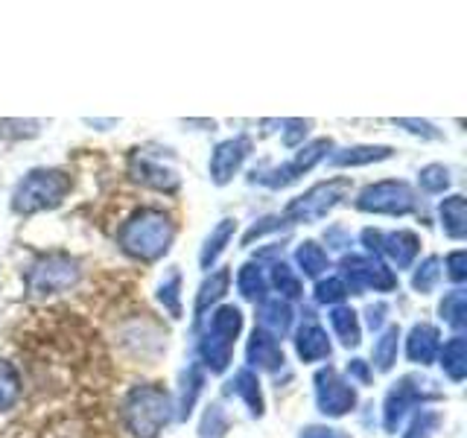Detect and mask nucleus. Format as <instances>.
Wrapping results in <instances>:
<instances>
[{
  "label": "nucleus",
  "instance_id": "f257e3e1",
  "mask_svg": "<svg viewBox=\"0 0 467 438\" xmlns=\"http://www.w3.org/2000/svg\"><path fill=\"white\" fill-rule=\"evenodd\" d=\"M175 240V223L172 216L158 211V208H140L131 214L123 228L117 231V243L120 248L135 260L152 263L170 252Z\"/></svg>",
  "mask_w": 467,
  "mask_h": 438
},
{
  "label": "nucleus",
  "instance_id": "f03ea898",
  "mask_svg": "<svg viewBox=\"0 0 467 438\" xmlns=\"http://www.w3.org/2000/svg\"><path fill=\"white\" fill-rule=\"evenodd\" d=\"M120 418L126 433L135 438H158L172 418V401L167 389H161L158 383L135 386L123 398Z\"/></svg>",
  "mask_w": 467,
  "mask_h": 438
},
{
  "label": "nucleus",
  "instance_id": "7ed1b4c3",
  "mask_svg": "<svg viewBox=\"0 0 467 438\" xmlns=\"http://www.w3.org/2000/svg\"><path fill=\"white\" fill-rule=\"evenodd\" d=\"M70 187L73 179L65 170H29L12 193V211L21 216L53 211L65 202Z\"/></svg>",
  "mask_w": 467,
  "mask_h": 438
},
{
  "label": "nucleus",
  "instance_id": "20e7f679",
  "mask_svg": "<svg viewBox=\"0 0 467 438\" xmlns=\"http://www.w3.org/2000/svg\"><path fill=\"white\" fill-rule=\"evenodd\" d=\"M240 330H243L240 307L223 304V307H216V310L211 313L208 328H204V336L199 342V357H202L204 369H208L211 374H223L231 365L234 342H237Z\"/></svg>",
  "mask_w": 467,
  "mask_h": 438
},
{
  "label": "nucleus",
  "instance_id": "39448f33",
  "mask_svg": "<svg viewBox=\"0 0 467 438\" xmlns=\"http://www.w3.org/2000/svg\"><path fill=\"white\" fill-rule=\"evenodd\" d=\"M350 193V179H327L313 184L306 193L296 196L284 211V223L296 225V223H318L325 219L336 204H342V199Z\"/></svg>",
  "mask_w": 467,
  "mask_h": 438
},
{
  "label": "nucleus",
  "instance_id": "423d86ee",
  "mask_svg": "<svg viewBox=\"0 0 467 438\" xmlns=\"http://www.w3.org/2000/svg\"><path fill=\"white\" fill-rule=\"evenodd\" d=\"M82 266L77 257H70L65 252L41 255L26 272V287L36 296H53V292H67L79 284Z\"/></svg>",
  "mask_w": 467,
  "mask_h": 438
},
{
  "label": "nucleus",
  "instance_id": "0eeeda50",
  "mask_svg": "<svg viewBox=\"0 0 467 438\" xmlns=\"http://www.w3.org/2000/svg\"><path fill=\"white\" fill-rule=\"evenodd\" d=\"M418 208L415 190L406 182H377L368 184L357 196V211L362 214H379V216H406Z\"/></svg>",
  "mask_w": 467,
  "mask_h": 438
},
{
  "label": "nucleus",
  "instance_id": "6e6552de",
  "mask_svg": "<svg viewBox=\"0 0 467 438\" xmlns=\"http://www.w3.org/2000/svg\"><path fill=\"white\" fill-rule=\"evenodd\" d=\"M430 386L432 383H427V380H420L415 374H406V377H400L398 383L389 389L386 403H383V427H386V433H398L400 421L406 418L409 409L420 406L423 401L441 398V394L432 391Z\"/></svg>",
  "mask_w": 467,
  "mask_h": 438
},
{
  "label": "nucleus",
  "instance_id": "1a4fd4ad",
  "mask_svg": "<svg viewBox=\"0 0 467 438\" xmlns=\"http://www.w3.org/2000/svg\"><path fill=\"white\" fill-rule=\"evenodd\" d=\"M342 281H348V292L362 296L365 289H377V292H391L398 287V275H394L383 260L371 257V255H350L342 260Z\"/></svg>",
  "mask_w": 467,
  "mask_h": 438
},
{
  "label": "nucleus",
  "instance_id": "9d476101",
  "mask_svg": "<svg viewBox=\"0 0 467 438\" xmlns=\"http://www.w3.org/2000/svg\"><path fill=\"white\" fill-rule=\"evenodd\" d=\"M313 383H316V406H318L321 415L342 418L357 406L354 383H348V380L336 371L333 365H327V369H318Z\"/></svg>",
  "mask_w": 467,
  "mask_h": 438
},
{
  "label": "nucleus",
  "instance_id": "9b49d317",
  "mask_svg": "<svg viewBox=\"0 0 467 438\" xmlns=\"http://www.w3.org/2000/svg\"><path fill=\"white\" fill-rule=\"evenodd\" d=\"M248 155H252V138L240 135V138L223 141L211 155V182L219 187L228 184L234 175L240 172V167L245 164Z\"/></svg>",
  "mask_w": 467,
  "mask_h": 438
},
{
  "label": "nucleus",
  "instance_id": "f8f14e48",
  "mask_svg": "<svg viewBox=\"0 0 467 438\" xmlns=\"http://www.w3.org/2000/svg\"><path fill=\"white\" fill-rule=\"evenodd\" d=\"M129 179L150 190H158V193H175V190H179V175L140 152L129 158Z\"/></svg>",
  "mask_w": 467,
  "mask_h": 438
},
{
  "label": "nucleus",
  "instance_id": "ddd939ff",
  "mask_svg": "<svg viewBox=\"0 0 467 438\" xmlns=\"http://www.w3.org/2000/svg\"><path fill=\"white\" fill-rule=\"evenodd\" d=\"M245 360H248V365H254L260 371H277V369H284V348L275 336L254 328L252 339H248V348H245Z\"/></svg>",
  "mask_w": 467,
  "mask_h": 438
},
{
  "label": "nucleus",
  "instance_id": "4468645a",
  "mask_svg": "<svg viewBox=\"0 0 467 438\" xmlns=\"http://www.w3.org/2000/svg\"><path fill=\"white\" fill-rule=\"evenodd\" d=\"M379 252H383L398 269H409L420 252V237L415 231H391L379 237Z\"/></svg>",
  "mask_w": 467,
  "mask_h": 438
},
{
  "label": "nucleus",
  "instance_id": "2eb2a0df",
  "mask_svg": "<svg viewBox=\"0 0 467 438\" xmlns=\"http://www.w3.org/2000/svg\"><path fill=\"white\" fill-rule=\"evenodd\" d=\"M438 350H441V333H438L435 325H427V321H420L406 336V357L418 362V365H430Z\"/></svg>",
  "mask_w": 467,
  "mask_h": 438
},
{
  "label": "nucleus",
  "instance_id": "dca6fc26",
  "mask_svg": "<svg viewBox=\"0 0 467 438\" xmlns=\"http://www.w3.org/2000/svg\"><path fill=\"white\" fill-rule=\"evenodd\" d=\"M296 350L304 362H318V360H327L330 357V339H327V330L316 325V321H306L301 325V330L296 333Z\"/></svg>",
  "mask_w": 467,
  "mask_h": 438
},
{
  "label": "nucleus",
  "instance_id": "f3484780",
  "mask_svg": "<svg viewBox=\"0 0 467 438\" xmlns=\"http://www.w3.org/2000/svg\"><path fill=\"white\" fill-rule=\"evenodd\" d=\"M391 155H394L391 146L359 143V146H348V150L333 152L330 155V167H365V164H377V161H386Z\"/></svg>",
  "mask_w": 467,
  "mask_h": 438
},
{
  "label": "nucleus",
  "instance_id": "a211bd4d",
  "mask_svg": "<svg viewBox=\"0 0 467 438\" xmlns=\"http://www.w3.org/2000/svg\"><path fill=\"white\" fill-rule=\"evenodd\" d=\"M292 328V307L284 298H269L260 304V330H266L269 336H286Z\"/></svg>",
  "mask_w": 467,
  "mask_h": 438
},
{
  "label": "nucleus",
  "instance_id": "6ab92c4d",
  "mask_svg": "<svg viewBox=\"0 0 467 438\" xmlns=\"http://www.w3.org/2000/svg\"><path fill=\"white\" fill-rule=\"evenodd\" d=\"M228 391L231 394H237V398H243L245 401V406H248V412H252L254 418H260L263 415V391H260V380H257V374L252 371V369H243V371H237L234 374V380L228 383Z\"/></svg>",
  "mask_w": 467,
  "mask_h": 438
},
{
  "label": "nucleus",
  "instance_id": "aec40b11",
  "mask_svg": "<svg viewBox=\"0 0 467 438\" xmlns=\"http://www.w3.org/2000/svg\"><path fill=\"white\" fill-rule=\"evenodd\" d=\"M330 328L345 348H357L362 342V328H359V316L350 310V307H333L330 310Z\"/></svg>",
  "mask_w": 467,
  "mask_h": 438
},
{
  "label": "nucleus",
  "instance_id": "412c9836",
  "mask_svg": "<svg viewBox=\"0 0 467 438\" xmlns=\"http://www.w3.org/2000/svg\"><path fill=\"white\" fill-rule=\"evenodd\" d=\"M441 228L450 240H464L467 237V208H464V196H447L441 202Z\"/></svg>",
  "mask_w": 467,
  "mask_h": 438
},
{
  "label": "nucleus",
  "instance_id": "4be33fe9",
  "mask_svg": "<svg viewBox=\"0 0 467 438\" xmlns=\"http://www.w3.org/2000/svg\"><path fill=\"white\" fill-rule=\"evenodd\" d=\"M234 231H237V223H234V219H223V223H219V225L211 231V237L204 240L202 252H199V263H202V269H211L213 263L219 260V255H223V252H225V245L231 243Z\"/></svg>",
  "mask_w": 467,
  "mask_h": 438
},
{
  "label": "nucleus",
  "instance_id": "5701e85b",
  "mask_svg": "<svg viewBox=\"0 0 467 438\" xmlns=\"http://www.w3.org/2000/svg\"><path fill=\"white\" fill-rule=\"evenodd\" d=\"M441 369L452 380V383H462L467 374V342L464 336H452L441 350Z\"/></svg>",
  "mask_w": 467,
  "mask_h": 438
},
{
  "label": "nucleus",
  "instance_id": "b1692460",
  "mask_svg": "<svg viewBox=\"0 0 467 438\" xmlns=\"http://www.w3.org/2000/svg\"><path fill=\"white\" fill-rule=\"evenodd\" d=\"M398 345H400V328L391 325L379 333V339L374 342V365L377 371H391L394 362H398Z\"/></svg>",
  "mask_w": 467,
  "mask_h": 438
},
{
  "label": "nucleus",
  "instance_id": "393cba45",
  "mask_svg": "<svg viewBox=\"0 0 467 438\" xmlns=\"http://www.w3.org/2000/svg\"><path fill=\"white\" fill-rule=\"evenodd\" d=\"M228 284H231V272H228V269L213 272V275L208 277V281H204V284L199 287V296H196L193 313H196V316L208 313V307H211V304H216V301L223 298L225 292H228Z\"/></svg>",
  "mask_w": 467,
  "mask_h": 438
},
{
  "label": "nucleus",
  "instance_id": "a878e982",
  "mask_svg": "<svg viewBox=\"0 0 467 438\" xmlns=\"http://www.w3.org/2000/svg\"><path fill=\"white\" fill-rule=\"evenodd\" d=\"M237 289L245 301H263V296H266V275H263L257 263H245V266H240Z\"/></svg>",
  "mask_w": 467,
  "mask_h": 438
},
{
  "label": "nucleus",
  "instance_id": "bb28decb",
  "mask_svg": "<svg viewBox=\"0 0 467 438\" xmlns=\"http://www.w3.org/2000/svg\"><path fill=\"white\" fill-rule=\"evenodd\" d=\"M296 263H298L301 272H304L306 277H318L321 272L327 269V252H325V248H321L318 243L306 240V243H301V245L296 248Z\"/></svg>",
  "mask_w": 467,
  "mask_h": 438
},
{
  "label": "nucleus",
  "instance_id": "cd10ccee",
  "mask_svg": "<svg viewBox=\"0 0 467 438\" xmlns=\"http://www.w3.org/2000/svg\"><path fill=\"white\" fill-rule=\"evenodd\" d=\"M158 301L164 304V310L172 318H182V272L172 269L158 287Z\"/></svg>",
  "mask_w": 467,
  "mask_h": 438
},
{
  "label": "nucleus",
  "instance_id": "c85d7f7f",
  "mask_svg": "<svg viewBox=\"0 0 467 438\" xmlns=\"http://www.w3.org/2000/svg\"><path fill=\"white\" fill-rule=\"evenodd\" d=\"M441 318L447 321L450 328L462 330L467 325V298H464V289H452L444 296L441 301Z\"/></svg>",
  "mask_w": 467,
  "mask_h": 438
},
{
  "label": "nucleus",
  "instance_id": "c756f323",
  "mask_svg": "<svg viewBox=\"0 0 467 438\" xmlns=\"http://www.w3.org/2000/svg\"><path fill=\"white\" fill-rule=\"evenodd\" d=\"M21 398V377L12 362L0 360V409H9Z\"/></svg>",
  "mask_w": 467,
  "mask_h": 438
},
{
  "label": "nucleus",
  "instance_id": "7c9ffc66",
  "mask_svg": "<svg viewBox=\"0 0 467 438\" xmlns=\"http://www.w3.org/2000/svg\"><path fill=\"white\" fill-rule=\"evenodd\" d=\"M272 284L277 287V292H281L284 298H301V292H304L301 277L292 272L286 263H275L272 266Z\"/></svg>",
  "mask_w": 467,
  "mask_h": 438
},
{
  "label": "nucleus",
  "instance_id": "2f4dec72",
  "mask_svg": "<svg viewBox=\"0 0 467 438\" xmlns=\"http://www.w3.org/2000/svg\"><path fill=\"white\" fill-rule=\"evenodd\" d=\"M438 277H441V260H438V257L432 255V257H427V260H423L420 266L415 269V275H412V287L420 292V296H427V292L435 289Z\"/></svg>",
  "mask_w": 467,
  "mask_h": 438
},
{
  "label": "nucleus",
  "instance_id": "473e14b6",
  "mask_svg": "<svg viewBox=\"0 0 467 438\" xmlns=\"http://www.w3.org/2000/svg\"><path fill=\"white\" fill-rule=\"evenodd\" d=\"M418 182L423 193H444L450 187V170L444 164H427L418 172Z\"/></svg>",
  "mask_w": 467,
  "mask_h": 438
},
{
  "label": "nucleus",
  "instance_id": "72a5a7b5",
  "mask_svg": "<svg viewBox=\"0 0 467 438\" xmlns=\"http://www.w3.org/2000/svg\"><path fill=\"white\" fill-rule=\"evenodd\" d=\"M204 386V374L199 365H190L187 374H184V391H182V418H187L190 412H193V406H196V398H199V391Z\"/></svg>",
  "mask_w": 467,
  "mask_h": 438
},
{
  "label": "nucleus",
  "instance_id": "f704fd0d",
  "mask_svg": "<svg viewBox=\"0 0 467 438\" xmlns=\"http://www.w3.org/2000/svg\"><path fill=\"white\" fill-rule=\"evenodd\" d=\"M348 298V287L342 277H327V281L316 284V301L318 304H342Z\"/></svg>",
  "mask_w": 467,
  "mask_h": 438
},
{
  "label": "nucleus",
  "instance_id": "c9c22d12",
  "mask_svg": "<svg viewBox=\"0 0 467 438\" xmlns=\"http://www.w3.org/2000/svg\"><path fill=\"white\" fill-rule=\"evenodd\" d=\"M438 412H432V409H420V412L412 418V423H409V430L403 433V438H432V433L438 430Z\"/></svg>",
  "mask_w": 467,
  "mask_h": 438
},
{
  "label": "nucleus",
  "instance_id": "e433bc0d",
  "mask_svg": "<svg viewBox=\"0 0 467 438\" xmlns=\"http://www.w3.org/2000/svg\"><path fill=\"white\" fill-rule=\"evenodd\" d=\"M225 430H228V415L223 412V406H211L202 421V438H223Z\"/></svg>",
  "mask_w": 467,
  "mask_h": 438
},
{
  "label": "nucleus",
  "instance_id": "4c0bfd02",
  "mask_svg": "<svg viewBox=\"0 0 467 438\" xmlns=\"http://www.w3.org/2000/svg\"><path fill=\"white\" fill-rule=\"evenodd\" d=\"M394 126H400V129H406V131H412V135H420V138H430V141H438L441 138V131H438L432 123H427V120H409V117H394Z\"/></svg>",
  "mask_w": 467,
  "mask_h": 438
},
{
  "label": "nucleus",
  "instance_id": "58836bf2",
  "mask_svg": "<svg viewBox=\"0 0 467 438\" xmlns=\"http://www.w3.org/2000/svg\"><path fill=\"white\" fill-rule=\"evenodd\" d=\"M286 223H284V219L281 216H266V219H260V223L257 225H252V228H248V234H245V237H243V243L245 245H252L257 237H263V234H269V231H281Z\"/></svg>",
  "mask_w": 467,
  "mask_h": 438
},
{
  "label": "nucleus",
  "instance_id": "ea45409f",
  "mask_svg": "<svg viewBox=\"0 0 467 438\" xmlns=\"http://www.w3.org/2000/svg\"><path fill=\"white\" fill-rule=\"evenodd\" d=\"M447 275L452 284H462L467 277V255L464 248H456L452 255H447Z\"/></svg>",
  "mask_w": 467,
  "mask_h": 438
},
{
  "label": "nucleus",
  "instance_id": "a19ab883",
  "mask_svg": "<svg viewBox=\"0 0 467 438\" xmlns=\"http://www.w3.org/2000/svg\"><path fill=\"white\" fill-rule=\"evenodd\" d=\"M284 126H286V131H284L286 146H298L306 131H310V120H286Z\"/></svg>",
  "mask_w": 467,
  "mask_h": 438
},
{
  "label": "nucleus",
  "instance_id": "79ce46f5",
  "mask_svg": "<svg viewBox=\"0 0 467 438\" xmlns=\"http://www.w3.org/2000/svg\"><path fill=\"white\" fill-rule=\"evenodd\" d=\"M348 377L359 380V383H368V380H371L368 362H365V360H350V362H348Z\"/></svg>",
  "mask_w": 467,
  "mask_h": 438
},
{
  "label": "nucleus",
  "instance_id": "37998d69",
  "mask_svg": "<svg viewBox=\"0 0 467 438\" xmlns=\"http://www.w3.org/2000/svg\"><path fill=\"white\" fill-rule=\"evenodd\" d=\"M386 304H371L368 310H365V316H368V328L371 330H379L383 328V318H386Z\"/></svg>",
  "mask_w": 467,
  "mask_h": 438
},
{
  "label": "nucleus",
  "instance_id": "c03bdc74",
  "mask_svg": "<svg viewBox=\"0 0 467 438\" xmlns=\"http://www.w3.org/2000/svg\"><path fill=\"white\" fill-rule=\"evenodd\" d=\"M301 438H345V435L330 427H306V430H301Z\"/></svg>",
  "mask_w": 467,
  "mask_h": 438
}]
</instances>
